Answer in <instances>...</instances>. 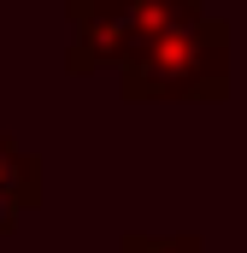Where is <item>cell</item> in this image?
<instances>
[{"label":"cell","instance_id":"1","mask_svg":"<svg viewBox=\"0 0 247 253\" xmlns=\"http://www.w3.org/2000/svg\"><path fill=\"white\" fill-rule=\"evenodd\" d=\"M124 100H224L230 94V24L200 12L159 36L118 71Z\"/></svg>","mask_w":247,"mask_h":253},{"label":"cell","instance_id":"2","mask_svg":"<svg viewBox=\"0 0 247 253\" xmlns=\"http://www.w3.org/2000/svg\"><path fill=\"white\" fill-rule=\"evenodd\" d=\"M200 12L206 0H65V18H71L65 71L71 77L124 71L135 53H147L159 36H171Z\"/></svg>","mask_w":247,"mask_h":253},{"label":"cell","instance_id":"3","mask_svg":"<svg viewBox=\"0 0 247 253\" xmlns=\"http://www.w3.org/2000/svg\"><path fill=\"white\" fill-rule=\"evenodd\" d=\"M36 206H41V159L24 141L0 135V236H12L24 224V212H36Z\"/></svg>","mask_w":247,"mask_h":253},{"label":"cell","instance_id":"4","mask_svg":"<svg viewBox=\"0 0 247 253\" xmlns=\"http://www.w3.org/2000/svg\"><path fill=\"white\" fill-rule=\"evenodd\" d=\"M118 253H206V242L188 236V230H177V236H141V230H129L118 242Z\"/></svg>","mask_w":247,"mask_h":253}]
</instances>
